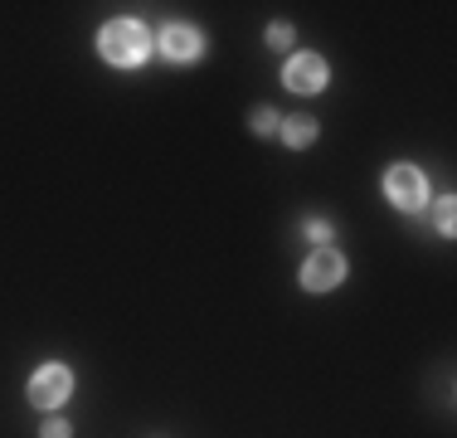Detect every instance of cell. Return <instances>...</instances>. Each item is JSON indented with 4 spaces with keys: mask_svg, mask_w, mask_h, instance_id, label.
Instances as JSON below:
<instances>
[{
    "mask_svg": "<svg viewBox=\"0 0 457 438\" xmlns=\"http://www.w3.org/2000/svg\"><path fill=\"white\" fill-rule=\"evenodd\" d=\"M45 438H69V424H63V419H49V424H45Z\"/></svg>",
    "mask_w": 457,
    "mask_h": 438,
    "instance_id": "12",
    "label": "cell"
},
{
    "mask_svg": "<svg viewBox=\"0 0 457 438\" xmlns=\"http://www.w3.org/2000/svg\"><path fill=\"white\" fill-rule=\"evenodd\" d=\"M268 44H273V49H287V44H292V29H287V25H268Z\"/></svg>",
    "mask_w": 457,
    "mask_h": 438,
    "instance_id": "9",
    "label": "cell"
},
{
    "mask_svg": "<svg viewBox=\"0 0 457 438\" xmlns=\"http://www.w3.org/2000/svg\"><path fill=\"white\" fill-rule=\"evenodd\" d=\"M282 137H287V147H312L317 122H312V117H287V122H282Z\"/></svg>",
    "mask_w": 457,
    "mask_h": 438,
    "instance_id": "7",
    "label": "cell"
},
{
    "mask_svg": "<svg viewBox=\"0 0 457 438\" xmlns=\"http://www.w3.org/2000/svg\"><path fill=\"white\" fill-rule=\"evenodd\" d=\"M438 229H443V234H453V200L438 205Z\"/></svg>",
    "mask_w": 457,
    "mask_h": 438,
    "instance_id": "10",
    "label": "cell"
},
{
    "mask_svg": "<svg viewBox=\"0 0 457 438\" xmlns=\"http://www.w3.org/2000/svg\"><path fill=\"white\" fill-rule=\"evenodd\" d=\"M161 49H166V59L190 63V59H200V35L190 25H166L161 29Z\"/></svg>",
    "mask_w": 457,
    "mask_h": 438,
    "instance_id": "6",
    "label": "cell"
},
{
    "mask_svg": "<svg viewBox=\"0 0 457 438\" xmlns=\"http://www.w3.org/2000/svg\"><path fill=\"white\" fill-rule=\"evenodd\" d=\"M385 195H389V205H399V210H419V205L428 200V181H423L419 166H395L385 175Z\"/></svg>",
    "mask_w": 457,
    "mask_h": 438,
    "instance_id": "2",
    "label": "cell"
},
{
    "mask_svg": "<svg viewBox=\"0 0 457 438\" xmlns=\"http://www.w3.org/2000/svg\"><path fill=\"white\" fill-rule=\"evenodd\" d=\"M307 239H331V224H326V219H312V224H307Z\"/></svg>",
    "mask_w": 457,
    "mask_h": 438,
    "instance_id": "11",
    "label": "cell"
},
{
    "mask_svg": "<svg viewBox=\"0 0 457 438\" xmlns=\"http://www.w3.org/2000/svg\"><path fill=\"white\" fill-rule=\"evenodd\" d=\"M341 278H345V258L336 254V248H317V254L302 263V288L307 292H326V288H336Z\"/></svg>",
    "mask_w": 457,
    "mask_h": 438,
    "instance_id": "3",
    "label": "cell"
},
{
    "mask_svg": "<svg viewBox=\"0 0 457 438\" xmlns=\"http://www.w3.org/2000/svg\"><path fill=\"white\" fill-rule=\"evenodd\" d=\"M278 127H282L278 113H268V107H258V113H253V131H258V137H273Z\"/></svg>",
    "mask_w": 457,
    "mask_h": 438,
    "instance_id": "8",
    "label": "cell"
},
{
    "mask_svg": "<svg viewBox=\"0 0 457 438\" xmlns=\"http://www.w3.org/2000/svg\"><path fill=\"white\" fill-rule=\"evenodd\" d=\"M282 83L292 88V93H321L326 88V63L317 54H292L287 69H282Z\"/></svg>",
    "mask_w": 457,
    "mask_h": 438,
    "instance_id": "5",
    "label": "cell"
},
{
    "mask_svg": "<svg viewBox=\"0 0 457 438\" xmlns=\"http://www.w3.org/2000/svg\"><path fill=\"white\" fill-rule=\"evenodd\" d=\"M69 390H73V375L63 366H45L29 380V400H35L39 409H59V404L69 400Z\"/></svg>",
    "mask_w": 457,
    "mask_h": 438,
    "instance_id": "4",
    "label": "cell"
},
{
    "mask_svg": "<svg viewBox=\"0 0 457 438\" xmlns=\"http://www.w3.org/2000/svg\"><path fill=\"white\" fill-rule=\"evenodd\" d=\"M97 49H103L107 63H122V69H132V63L146 59L151 39H146V29H141L137 20H112V25L103 29V39H97Z\"/></svg>",
    "mask_w": 457,
    "mask_h": 438,
    "instance_id": "1",
    "label": "cell"
}]
</instances>
